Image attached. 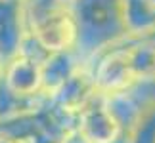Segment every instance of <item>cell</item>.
Instances as JSON below:
<instances>
[{
  "label": "cell",
  "instance_id": "cell-1",
  "mask_svg": "<svg viewBox=\"0 0 155 143\" xmlns=\"http://www.w3.org/2000/svg\"><path fill=\"white\" fill-rule=\"evenodd\" d=\"M75 19L79 29L77 52L86 65L130 38L123 17V0H75Z\"/></svg>",
  "mask_w": 155,
  "mask_h": 143
},
{
  "label": "cell",
  "instance_id": "cell-2",
  "mask_svg": "<svg viewBox=\"0 0 155 143\" xmlns=\"http://www.w3.org/2000/svg\"><path fill=\"white\" fill-rule=\"evenodd\" d=\"M27 37L46 56L77 50L75 0H21Z\"/></svg>",
  "mask_w": 155,
  "mask_h": 143
},
{
  "label": "cell",
  "instance_id": "cell-3",
  "mask_svg": "<svg viewBox=\"0 0 155 143\" xmlns=\"http://www.w3.org/2000/svg\"><path fill=\"white\" fill-rule=\"evenodd\" d=\"M90 69L94 73L100 95H105V97L128 92L138 86V80L130 65L127 40L100 53L96 57V63H90Z\"/></svg>",
  "mask_w": 155,
  "mask_h": 143
},
{
  "label": "cell",
  "instance_id": "cell-4",
  "mask_svg": "<svg viewBox=\"0 0 155 143\" xmlns=\"http://www.w3.org/2000/svg\"><path fill=\"white\" fill-rule=\"evenodd\" d=\"M44 57L35 56L31 50L23 48L14 59L6 63L2 88L17 99H37L44 95Z\"/></svg>",
  "mask_w": 155,
  "mask_h": 143
},
{
  "label": "cell",
  "instance_id": "cell-5",
  "mask_svg": "<svg viewBox=\"0 0 155 143\" xmlns=\"http://www.w3.org/2000/svg\"><path fill=\"white\" fill-rule=\"evenodd\" d=\"M77 128L90 143H132V138L124 134L104 95H98L77 116Z\"/></svg>",
  "mask_w": 155,
  "mask_h": 143
},
{
  "label": "cell",
  "instance_id": "cell-6",
  "mask_svg": "<svg viewBox=\"0 0 155 143\" xmlns=\"http://www.w3.org/2000/svg\"><path fill=\"white\" fill-rule=\"evenodd\" d=\"M98 95H100V92H98V86H96V80H94V73H92L90 65H82L48 99L56 109L77 118Z\"/></svg>",
  "mask_w": 155,
  "mask_h": 143
},
{
  "label": "cell",
  "instance_id": "cell-7",
  "mask_svg": "<svg viewBox=\"0 0 155 143\" xmlns=\"http://www.w3.org/2000/svg\"><path fill=\"white\" fill-rule=\"evenodd\" d=\"M27 29L21 0H0V53L6 61L23 52Z\"/></svg>",
  "mask_w": 155,
  "mask_h": 143
},
{
  "label": "cell",
  "instance_id": "cell-8",
  "mask_svg": "<svg viewBox=\"0 0 155 143\" xmlns=\"http://www.w3.org/2000/svg\"><path fill=\"white\" fill-rule=\"evenodd\" d=\"M82 65V57L79 56L77 50L69 52H59V53H50L42 61V73H44V95H50L63 84L73 73H77Z\"/></svg>",
  "mask_w": 155,
  "mask_h": 143
},
{
  "label": "cell",
  "instance_id": "cell-9",
  "mask_svg": "<svg viewBox=\"0 0 155 143\" xmlns=\"http://www.w3.org/2000/svg\"><path fill=\"white\" fill-rule=\"evenodd\" d=\"M127 46L138 84H155V42L150 38H128Z\"/></svg>",
  "mask_w": 155,
  "mask_h": 143
},
{
  "label": "cell",
  "instance_id": "cell-10",
  "mask_svg": "<svg viewBox=\"0 0 155 143\" xmlns=\"http://www.w3.org/2000/svg\"><path fill=\"white\" fill-rule=\"evenodd\" d=\"M123 17L130 38H147L155 33V11L144 0H123Z\"/></svg>",
  "mask_w": 155,
  "mask_h": 143
},
{
  "label": "cell",
  "instance_id": "cell-11",
  "mask_svg": "<svg viewBox=\"0 0 155 143\" xmlns=\"http://www.w3.org/2000/svg\"><path fill=\"white\" fill-rule=\"evenodd\" d=\"M59 143H90L86 138H84V134L81 132L79 128H71V130H67L63 135H61V139H59Z\"/></svg>",
  "mask_w": 155,
  "mask_h": 143
},
{
  "label": "cell",
  "instance_id": "cell-12",
  "mask_svg": "<svg viewBox=\"0 0 155 143\" xmlns=\"http://www.w3.org/2000/svg\"><path fill=\"white\" fill-rule=\"evenodd\" d=\"M0 143H19L14 135H10V134H6V132H0Z\"/></svg>",
  "mask_w": 155,
  "mask_h": 143
},
{
  "label": "cell",
  "instance_id": "cell-13",
  "mask_svg": "<svg viewBox=\"0 0 155 143\" xmlns=\"http://www.w3.org/2000/svg\"><path fill=\"white\" fill-rule=\"evenodd\" d=\"M6 59L2 57V53H0V84H2V80H4V73H6Z\"/></svg>",
  "mask_w": 155,
  "mask_h": 143
},
{
  "label": "cell",
  "instance_id": "cell-14",
  "mask_svg": "<svg viewBox=\"0 0 155 143\" xmlns=\"http://www.w3.org/2000/svg\"><path fill=\"white\" fill-rule=\"evenodd\" d=\"M144 2L147 4V8H150L151 11H155V0H144Z\"/></svg>",
  "mask_w": 155,
  "mask_h": 143
}]
</instances>
